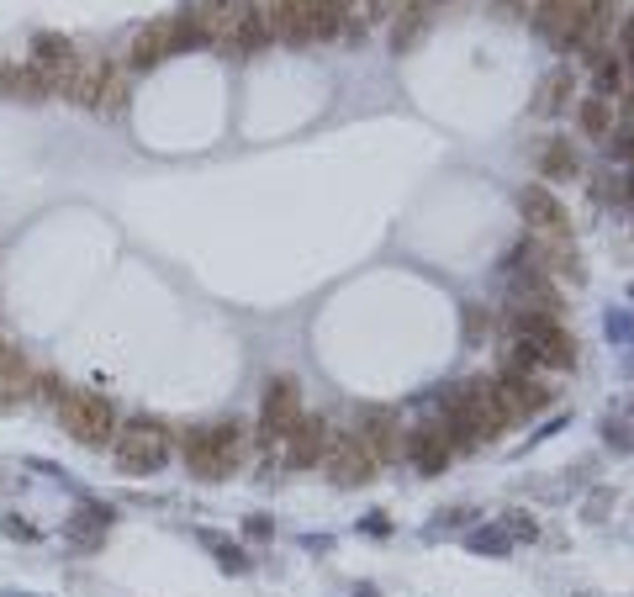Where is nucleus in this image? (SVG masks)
Listing matches in <instances>:
<instances>
[{
	"instance_id": "f257e3e1",
	"label": "nucleus",
	"mask_w": 634,
	"mask_h": 597,
	"mask_svg": "<svg viewBox=\"0 0 634 597\" xmlns=\"http://www.w3.org/2000/svg\"><path fill=\"white\" fill-rule=\"evenodd\" d=\"M196 22L201 43H212L217 53H259L270 43L265 6H254V0H201Z\"/></svg>"
},
{
	"instance_id": "f03ea898",
	"label": "nucleus",
	"mask_w": 634,
	"mask_h": 597,
	"mask_svg": "<svg viewBox=\"0 0 634 597\" xmlns=\"http://www.w3.org/2000/svg\"><path fill=\"white\" fill-rule=\"evenodd\" d=\"M185 465L201 481H222L244 465V423H207L185 434Z\"/></svg>"
},
{
	"instance_id": "7ed1b4c3",
	"label": "nucleus",
	"mask_w": 634,
	"mask_h": 597,
	"mask_svg": "<svg viewBox=\"0 0 634 597\" xmlns=\"http://www.w3.org/2000/svg\"><path fill=\"white\" fill-rule=\"evenodd\" d=\"M59 418L69 428V439L90 444V450H101V444L117 439V413H111V402L101 391H85V386H69L59 397Z\"/></svg>"
},
{
	"instance_id": "20e7f679",
	"label": "nucleus",
	"mask_w": 634,
	"mask_h": 597,
	"mask_svg": "<svg viewBox=\"0 0 634 597\" xmlns=\"http://www.w3.org/2000/svg\"><path fill=\"white\" fill-rule=\"evenodd\" d=\"M164 455H170V434H164L159 423L138 418V423L117 428V465H122L127 476H148V471H159Z\"/></svg>"
},
{
	"instance_id": "39448f33",
	"label": "nucleus",
	"mask_w": 634,
	"mask_h": 597,
	"mask_svg": "<svg viewBox=\"0 0 634 597\" xmlns=\"http://www.w3.org/2000/svg\"><path fill=\"white\" fill-rule=\"evenodd\" d=\"M513 328H518V339H524V344L539 354V365H555V370H571V365H576V339H571L561 323H555V317L518 312Z\"/></svg>"
},
{
	"instance_id": "423d86ee",
	"label": "nucleus",
	"mask_w": 634,
	"mask_h": 597,
	"mask_svg": "<svg viewBox=\"0 0 634 597\" xmlns=\"http://www.w3.org/2000/svg\"><path fill=\"white\" fill-rule=\"evenodd\" d=\"M74 69H80V48H74L69 37H59V32H37V43H32V74L43 80L48 96H69Z\"/></svg>"
},
{
	"instance_id": "0eeeda50",
	"label": "nucleus",
	"mask_w": 634,
	"mask_h": 597,
	"mask_svg": "<svg viewBox=\"0 0 634 597\" xmlns=\"http://www.w3.org/2000/svg\"><path fill=\"white\" fill-rule=\"evenodd\" d=\"M296 423H302V386L291 376H275L265 386V407H259V434L270 444H286Z\"/></svg>"
},
{
	"instance_id": "6e6552de",
	"label": "nucleus",
	"mask_w": 634,
	"mask_h": 597,
	"mask_svg": "<svg viewBox=\"0 0 634 597\" xmlns=\"http://www.w3.org/2000/svg\"><path fill=\"white\" fill-rule=\"evenodd\" d=\"M349 434L360 439L376 460H397V455H407L402 423H397V413H386V407H360V418H354Z\"/></svg>"
},
{
	"instance_id": "1a4fd4ad",
	"label": "nucleus",
	"mask_w": 634,
	"mask_h": 597,
	"mask_svg": "<svg viewBox=\"0 0 634 597\" xmlns=\"http://www.w3.org/2000/svg\"><path fill=\"white\" fill-rule=\"evenodd\" d=\"M534 27L545 32L555 48H576L587 37V6H582V0H539V6H534Z\"/></svg>"
},
{
	"instance_id": "9d476101",
	"label": "nucleus",
	"mask_w": 634,
	"mask_h": 597,
	"mask_svg": "<svg viewBox=\"0 0 634 597\" xmlns=\"http://www.w3.org/2000/svg\"><path fill=\"white\" fill-rule=\"evenodd\" d=\"M323 460H328V471H333V481H339V487H365V481L376 476V465H381L354 434H333Z\"/></svg>"
},
{
	"instance_id": "9b49d317",
	"label": "nucleus",
	"mask_w": 634,
	"mask_h": 597,
	"mask_svg": "<svg viewBox=\"0 0 634 597\" xmlns=\"http://www.w3.org/2000/svg\"><path fill=\"white\" fill-rule=\"evenodd\" d=\"M265 27H270V43L307 48L312 43V0H270Z\"/></svg>"
},
{
	"instance_id": "f8f14e48",
	"label": "nucleus",
	"mask_w": 634,
	"mask_h": 597,
	"mask_svg": "<svg viewBox=\"0 0 634 597\" xmlns=\"http://www.w3.org/2000/svg\"><path fill=\"white\" fill-rule=\"evenodd\" d=\"M518 212L529 217L534 238H561V233H571L566 228V207L545 191V185H524V191H518Z\"/></svg>"
},
{
	"instance_id": "ddd939ff",
	"label": "nucleus",
	"mask_w": 634,
	"mask_h": 597,
	"mask_svg": "<svg viewBox=\"0 0 634 597\" xmlns=\"http://www.w3.org/2000/svg\"><path fill=\"white\" fill-rule=\"evenodd\" d=\"M497 397L502 407H508V418H534L550 407V391L539 386L534 376H524V370H508V376H497Z\"/></svg>"
},
{
	"instance_id": "4468645a",
	"label": "nucleus",
	"mask_w": 634,
	"mask_h": 597,
	"mask_svg": "<svg viewBox=\"0 0 634 597\" xmlns=\"http://www.w3.org/2000/svg\"><path fill=\"white\" fill-rule=\"evenodd\" d=\"M450 434H444L439 423H423V428H413V434H407V455H413V465L423 476H439L444 465H450Z\"/></svg>"
},
{
	"instance_id": "2eb2a0df",
	"label": "nucleus",
	"mask_w": 634,
	"mask_h": 597,
	"mask_svg": "<svg viewBox=\"0 0 634 597\" xmlns=\"http://www.w3.org/2000/svg\"><path fill=\"white\" fill-rule=\"evenodd\" d=\"M518 259V254H513ZM513 296L524 307L518 312H539V317H561V296H555V286L545 281V275H539L534 265H524V270H513Z\"/></svg>"
},
{
	"instance_id": "dca6fc26",
	"label": "nucleus",
	"mask_w": 634,
	"mask_h": 597,
	"mask_svg": "<svg viewBox=\"0 0 634 597\" xmlns=\"http://www.w3.org/2000/svg\"><path fill=\"white\" fill-rule=\"evenodd\" d=\"M328 439H333V428H328L323 418H307V413H302V423H296L291 439H286L291 465H317V460L328 455Z\"/></svg>"
},
{
	"instance_id": "f3484780",
	"label": "nucleus",
	"mask_w": 634,
	"mask_h": 597,
	"mask_svg": "<svg viewBox=\"0 0 634 597\" xmlns=\"http://www.w3.org/2000/svg\"><path fill=\"white\" fill-rule=\"evenodd\" d=\"M32 391H37L32 365H27L16 349H6V354H0V413H6V407H16V402H27Z\"/></svg>"
},
{
	"instance_id": "a211bd4d",
	"label": "nucleus",
	"mask_w": 634,
	"mask_h": 597,
	"mask_svg": "<svg viewBox=\"0 0 634 597\" xmlns=\"http://www.w3.org/2000/svg\"><path fill=\"white\" fill-rule=\"evenodd\" d=\"M106 85H111V64H106V59H90V53H80V69H74V80H69V101L101 106Z\"/></svg>"
},
{
	"instance_id": "6ab92c4d",
	"label": "nucleus",
	"mask_w": 634,
	"mask_h": 597,
	"mask_svg": "<svg viewBox=\"0 0 634 597\" xmlns=\"http://www.w3.org/2000/svg\"><path fill=\"white\" fill-rule=\"evenodd\" d=\"M175 53V37H170V16L164 22H148L138 37H133V69H154Z\"/></svg>"
},
{
	"instance_id": "aec40b11",
	"label": "nucleus",
	"mask_w": 634,
	"mask_h": 597,
	"mask_svg": "<svg viewBox=\"0 0 634 597\" xmlns=\"http://www.w3.org/2000/svg\"><path fill=\"white\" fill-rule=\"evenodd\" d=\"M428 22H434V6H423V0L402 6V11H397V22H391V48H397V53L418 48V43H423V32H428Z\"/></svg>"
},
{
	"instance_id": "412c9836",
	"label": "nucleus",
	"mask_w": 634,
	"mask_h": 597,
	"mask_svg": "<svg viewBox=\"0 0 634 597\" xmlns=\"http://www.w3.org/2000/svg\"><path fill=\"white\" fill-rule=\"evenodd\" d=\"M0 96H16V101H43L48 90H43V80L32 74V64H0Z\"/></svg>"
},
{
	"instance_id": "4be33fe9",
	"label": "nucleus",
	"mask_w": 634,
	"mask_h": 597,
	"mask_svg": "<svg viewBox=\"0 0 634 597\" xmlns=\"http://www.w3.org/2000/svg\"><path fill=\"white\" fill-rule=\"evenodd\" d=\"M106 529H111V513L106 508H80V513L69 518V539H74V545H85V550L101 545Z\"/></svg>"
},
{
	"instance_id": "5701e85b",
	"label": "nucleus",
	"mask_w": 634,
	"mask_h": 597,
	"mask_svg": "<svg viewBox=\"0 0 634 597\" xmlns=\"http://www.w3.org/2000/svg\"><path fill=\"white\" fill-rule=\"evenodd\" d=\"M539 170H545L550 180H576V175H582V159L571 154L566 138H555V143L545 148V164H539Z\"/></svg>"
},
{
	"instance_id": "b1692460",
	"label": "nucleus",
	"mask_w": 634,
	"mask_h": 597,
	"mask_svg": "<svg viewBox=\"0 0 634 597\" xmlns=\"http://www.w3.org/2000/svg\"><path fill=\"white\" fill-rule=\"evenodd\" d=\"M576 117H582V133H587V138H608V133H613V106L598 101V96L582 101V111H576Z\"/></svg>"
},
{
	"instance_id": "393cba45",
	"label": "nucleus",
	"mask_w": 634,
	"mask_h": 597,
	"mask_svg": "<svg viewBox=\"0 0 634 597\" xmlns=\"http://www.w3.org/2000/svg\"><path fill=\"white\" fill-rule=\"evenodd\" d=\"M566 90H571V74H566V69H555L550 80L539 85V101H534V111H539V117H550V111L566 101Z\"/></svg>"
},
{
	"instance_id": "a878e982",
	"label": "nucleus",
	"mask_w": 634,
	"mask_h": 597,
	"mask_svg": "<svg viewBox=\"0 0 634 597\" xmlns=\"http://www.w3.org/2000/svg\"><path fill=\"white\" fill-rule=\"evenodd\" d=\"M613 96H624V64L603 59L598 64V101H613Z\"/></svg>"
},
{
	"instance_id": "bb28decb",
	"label": "nucleus",
	"mask_w": 634,
	"mask_h": 597,
	"mask_svg": "<svg viewBox=\"0 0 634 597\" xmlns=\"http://www.w3.org/2000/svg\"><path fill=\"white\" fill-rule=\"evenodd\" d=\"M402 11V0H360V22H386V16H397Z\"/></svg>"
},
{
	"instance_id": "cd10ccee",
	"label": "nucleus",
	"mask_w": 634,
	"mask_h": 597,
	"mask_svg": "<svg viewBox=\"0 0 634 597\" xmlns=\"http://www.w3.org/2000/svg\"><path fill=\"white\" fill-rule=\"evenodd\" d=\"M471 550H481V555H502V550H508V534H471Z\"/></svg>"
},
{
	"instance_id": "c85d7f7f",
	"label": "nucleus",
	"mask_w": 634,
	"mask_h": 597,
	"mask_svg": "<svg viewBox=\"0 0 634 597\" xmlns=\"http://www.w3.org/2000/svg\"><path fill=\"white\" fill-rule=\"evenodd\" d=\"M608 444H619V450H634V434L624 423H608Z\"/></svg>"
},
{
	"instance_id": "c756f323",
	"label": "nucleus",
	"mask_w": 634,
	"mask_h": 597,
	"mask_svg": "<svg viewBox=\"0 0 634 597\" xmlns=\"http://www.w3.org/2000/svg\"><path fill=\"white\" fill-rule=\"evenodd\" d=\"M481 328H487V317H481V312L471 307V312H465V339L476 344V339H481Z\"/></svg>"
},
{
	"instance_id": "7c9ffc66",
	"label": "nucleus",
	"mask_w": 634,
	"mask_h": 597,
	"mask_svg": "<svg viewBox=\"0 0 634 597\" xmlns=\"http://www.w3.org/2000/svg\"><path fill=\"white\" fill-rule=\"evenodd\" d=\"M619 48H624V59L634 64V16H629V22H624V32H619Z\"/></svg>"
},
{
	"instance_id": "2f4dec72",
	"label": "nucleus",
	"mask_w": 634,
	"mask_h": 597,
	"mask_svg": "<svg viewBox=\"0 0 634 597\" xmlns=\"http://www.w3.org/2000/svg\"><path fill=\"white\" fill-rule=\"evenodd\" d=\"M323 6H328V11H339V16H344V22H349V16H354V11H360V0H323Z\"/></svg>"
},
{
	"instance_id": "473e14b6",
	"label": "nucleus",
	"mask_w": 634,
	"mask_h": 597,
	"mask_svg": "<svg viewBox=\"0 0 634 597\" xmlns=\"http://www.w3.org/2000/svg\"><path fill=\"white\" fill-rule=\"evenodd\" d=\"M603 508H608V492H598V497L587 502V518H592V524H598V518H603Z\"/></svg>"
},
{
	"instance_id": "72a5a7b5",
	"label": "nucleus",
	"mask_w": 634,
	"mask_h": 597,
	"mask_svg": "<svg viewBox=\"0 0 634 597\" xmlns=\"http://www.w3.org/2000/svg\"><path fill=\"white\" fill-rule=\"evenodd\" d=\"M354 597H376V592H370V587H360V592H354Z\"/></svg>"
},
{
	"instance_id": "f704fd0d",
	"label": "nucleus",
	"mask_w": 634,
	"mask_h": 597,
	"mask_svg": "<svg viewBox=\"0 0 634 597\" xmlns=\"http://www.w3.org/2000/svg\"><path fill=\"white\" fill-rule=\"evenodd\" d=\"M6 349H11V344H6V339H0V354H6Z\"/></svg>"
},
{
	"instance_id": "c9c22d12",
	"label": "nucleus",
	"mask_w": 634,
	"mask_h": 597,
	"mask_svg": "<svg viewBox=\"0 0 634 597\" xmlns=\"http://www.w3.org/2000/svg\"><path fill=\"white\" fill-rule=\"evenodd\" d=\"M0 64H6V59H0Z\"/></svg>"
}]
</instances>
